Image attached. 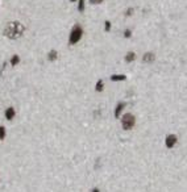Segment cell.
Returning <instances> with one entry per match:
<instances>
[{"label": "cell", "mask_w": 187, "mask_h": 192, "mask_svg": "<svg viewBox=\"0 0 187 192\" xmlns=\"http://www.w3.org/2000/svg\"><path fill=\"white\" fill-rule=\"evenodd\" d=\"M110 29H111V23H110V21H106V26H104V30L108 32Z\"/></svg>", "instance_id": "obj_16"}, {"label": "cell", "mask_w": 187, "mask_h": 192, "mask_svg": "<svg viewBox=\"0 0 187 192\" xmlns=\"http://www.w3.org/2000/svg\"><path fill=\"white\" fill-rule=\"evenodd\" d=\"M127 79V75L120 74V75H112L111 76V81L112 82H119V81H125Z\"/></svg>", "instance_id": "obj_7"}, {"label": "cell", "mask_w": 187, "mask_h": 192, "mask_svg": "<svg viewBox=\"0 0 187 192\" xmlns=\"http://www.w3.org/2000/svg\"><path fill=\"white\" fill-rule=\"evenodd\" d=\"M19 62H20V57H19L17 54H14L13 57L11 58V65L12 66H16V65H19Z\"/></svg>", "instance_id": "obj_11"}, {"label": "cell", "mask_w": 187, "mask_h": 192, "mask_svg": "<svg viewBox=\"0 0 187 192\" xmlns=\"http://www.w3.org/2000/svg\"><path fill=\"white\" fill-rule=\"evenodd\" d=\"M57 57H58V53L55 52V50H50L49 54H48V59H49L50 62H54V61L57 59Z\"/></svg>", "instance_id": "obj_8"}, {"label": "cell", "mask_w": 187, "mask_h": 192, "mask_svg": "<svg viewBox=\"0 0 187 192\" xmlns=\"http://www.w3.org/2000/svg\"><path fill=\"white\" fill-rule=\"evenodd\" d=\"M92 192H100V191H99L98 188H94V189H92Z\"/></svg>", "instance_id": "obj_19"}, {"label": "cell", "mask_w": 187, "mask_h": 192, "mask_svg": "<svg viewBox=\"0 0 187 192\" xmlns=\"http://www.w3.org/2000/svg\"><path fill=\"white\" fill-rule=\"evenodd\" d=\"M136 59V54L133 52H130V53H128L127 55H125V62H133V61Z\"/></svg>", "instance_id": "obj_10"}, {"label": "cell", "mask_w": 187, "mask_h": 192, "mask_svg": "<svg viewBox=\"0 0 187 192\" xmlns=\"http://www.w3.org/2000/svg\"><path fill=\"white\" fill-rule=\"evenodd\" d=\"M82 34H83V29H82L79 25H75L74 28H72L71 33H70L69 43L70 45H75V43H78V41L82 38Z\"/></svg>", "instance_id": "obj_2"}, {"label": "cell", "mask_w": 187, "mask_h": 192, "mask_svg": "<svg viewBox=\"0 0 187 192\" xmlns=\"http://www.w3.org/2000/svg\"><path fill=\"white\" fill-rule=\"evenodd\" d=\"M13 117H14V108L9 107V108H7V111H6V118L7 120H12Z\"/></svg>", "instance_id": "obj_6"}, {"label": "cell", "mask_w": 187, "mask_h": 192, "mask_svg": "<svg viewBox=\"0 0 187 192\" xmlns=\"http://www.w3.org/2000/svg\"><path fill=\"white\" fill-rule=\"evenodd\" d=\"M24 30H25V28L20 21H11L4 29V36L8 37L9 40H16L23 34Z\"/></svg>", "instance_id": "obj_1"}, {"label": "cell", "mask_w": 187, "mask_h": 192, "mask_svg": "<svg viewBox=\"0 0 187 192\" xmlns=\"http://www.w3.org/2000/svg\"><path fill=\"white\" fill-rule=\"evenodd\" d=\"M95 89L98 92H100V91H103V81H99L98 83H96V87H95Z\"/></svg>", "instance_id": "obj_13"}, {"label": "cell", "mask_w": 187, "mask_h": 192, "mask_svg": "<svg viewBox=\"0 0 187 192\" xmlns=\"http://www.w3.org/2000/svg\"><path fill=\"white\" fill-rule=\"evenodd\" d=\"M124 107H125V103H119L117 107H116L115 109V116L116 117H120V112L124 109Z\"/></svg>", "instance_id": "obj_9"}, {"label": "cell", "mask_w": 187, "mask_h": 192, "mask_svg": "<svg viewBox=\"0 0 187 192\" xmlns=\"http://www.w3.org/2000/svg\"><path fill=\"white\" fill-rule=\"evenodd\" d=\"M133 13V8H128L127 12H125V16H130Z\"/></svg>", "instance_id": "obj_18"}, {"label": "cell", "mask_w": 187, "mask_h": 192, "mask_svg": "<svg viewBox=\"0 0 187 192\" xmlns=\"http://www.w3.org/2000/svg\"><path fill=\"white\" fill-rule=\"evenodd\" d=\"M175 143H177V136H174V134H169L166 137V140H165V145H166V147H169V149H171Z\"/></svg>", "instance_id": "obj_4"}, {"label": "cell", "mask_w": 187, "mask_h": 192, "mask_svg": "<svg viewBox=\"0 0 187 192\" xmlns=\"http://www.w3.org/2000/svg\"><path fill=\"white\" fill-rule=\"evenodd\" d=\"M130 36H132V32H130L129 29H127V30L124 32V37H125V38H129Z\"/></svg>", "instance_id": "obj_15"}, {"label": "cell", "mask_w": 187, "mask_h": 192, "mask_svg": "<svg viewBox=\"0 0 187 192\" xmlns=\"http://www.w3.org/2000/svg\"><path fill=\"white\" fill-rule=\"evenodd\" d=\"M78 11L79 12L84 11V0H79V1H78Z\"/></svg>", "instance_id": "obj_12"}, {"label": "cell", "mask_w": 187, "mask_h": 192, "mask_svg": "<svg viewBox=\"0 0 187 192\" xmlns=\"http://www.w3.org/2000/svg\"><path fill=\"white\" fill-rule=\"evenodd\" d=\"M4 138H6V128L0 126V140H4Z\"/></svg>", "instance_id": "obj_14"}, {"label": "cell", "mask_w": 187, "mask_h": 192, "mask_svg": "<svg viewBox=\"0 0 187 192\" xmlns=\"http://www.w3.org/2000/svg\"><path fill=\"white\" fill-rule=\"evenodd\" d=\"M70 1H77V0H70Z\"/></svg>", "instance_id": "obj_20"}, {"label": "cell", "mask_w": 187, "mask_h": 192, "mask_svg": "<svg viewBox=\"0 0 187 192\" xmlns=\"http://www.w3.org/2000/svg\"><path fill=\"white\" fill-rule=\"evenodd\" d=\"M135 124H136V118L130 113H127V115L121 118V125H123V129H125V130L132 129L133 126H135Z\"/></svg>", "instance_id": "obj_3"}, {"label": "cell", "mask_w": 187, "mask_h": 192, "mask_svg": "<svg viewBox=\"0 0 187 192\" xmlns=\"http://www.w3.org/2000/svg\"><path fill=\"white\" fill-rule=\"evenodd\" d=\"M104 0H90V3L91 4H99V3H103Z\"/></svg>", "instance_id": "obj_17"}, {"label": "cell", "mask_w": 187, "mask_h": 192, "mask_svg": "<svg viewBox=\"0 0 187 192\" xmlns=\"http://www.w3.org/2000/svg\"><path fill=\"white\" fill-rule=\"evenodd\" d=\"M142 61H144L145 63H152L153 61H154V54H153V53H145L144 57H142Z\"/></svg>", "instance_id": "obj_5"}]
</instances>
